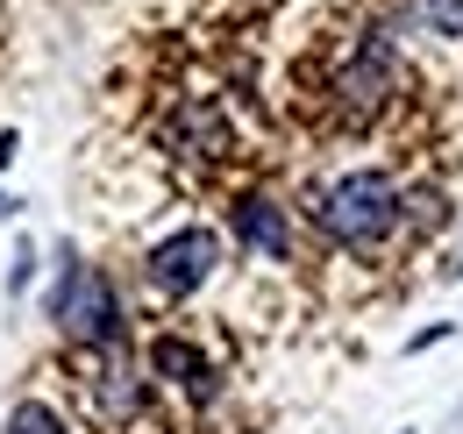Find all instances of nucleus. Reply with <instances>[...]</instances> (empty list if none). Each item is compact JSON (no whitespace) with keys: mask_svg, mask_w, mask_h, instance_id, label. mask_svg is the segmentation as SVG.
<instances>
[{"mask_svg":"<svg viewBox=\"0 0 463 434\" xmlns=\"http://www.w3.org/2000/svg\"><path fill=\"white\" fill-rule=\"evenodd\" d=\"M392 221H400V193H392L385 171H349V178L328 185V200H321V228H328L335 242H349V250L385 242Z\"/></svg>","mask_w":463,"mask_h":434,"instance_id":"obj_1","label":"nucleus"},{"mask_svg":"<svg viewBox=\"0 0 463 434\" xmlns=\"http://www.w3.org/2000/svg\"><path fill=\"white\" fill-rule=\"evenodd\" d=\"M51 321L71 335V342H86V349H100V342H115L121 335V307H115V285L93 271V264H64V285L58 299H51Z\"/></svg>","mask_w":463,"mask_h":434,"instance_id":"obj_2","label":"nucleus"},{"mask_svg":"<svg viewBox=\"0 0 463 434\" xmlns=\"http://www.w3.org/2000/svg\"><path fill=\"white\" fill-rule=\"evenodd\" d=\"M222 264V242H214V228H178L165 235L157 250H150V285L157 292H193V285H207Z\"/></svg>","mask_w":463,"mask_h":434,"instance_id":"obj_3","label":"nucleus"},{"mask_svg":"<svg viewBox=\"0 0 463 434\" xmlns=\"http://www.w3.org/2000/svg\"><path fill=\"white\" fill-rule=\"evenodd\" d=\"M150 371H157V378H172L178 392H193V399H207V392H214V363H207L193 342H178V335L150 342Z\"/></svg>","mask_w":463,"mask_h":434,"instance_id":"obj_4","label":"nucleus"},{"mask_svg":"<svg viewBox=\"0 0 463 434\" xmlns=\"http://www.w3.org/2000/svg\"><path fill=\"white\" fill-rule=\"evenodd\" d=\"M235 235H242L250 250H264V257H286V214H279L271 200H242V207H235Z\"/></svg>","mask_w":463,"mask_h":434,"instance_id":"obj_5","label":"nucleus"},{"mask_svg":"<svg viewBox=\"0 0 463 434\" xmlns=\"http://www.w3.org/2000/svg\"><path fill=\"white\" fill-rule=\"evenodd\" d=\"M7 434H64V420L51 413V406H36V399H29V406H14V413H7Z\"/></svg>","mask_w":463,"mask_h":434,"instance_id":"obj_6","label":"nucleus"},{"mask_svg":"<svg viewBox=\"0 0 463 434\" xmlns=\"http://www.w3.org/2000/svg\"><path fill=\"white\" fill-rule=\"evenodd\" d=\"M7 157H14V136H0V164H7Z\"/></svg>","mask_w":463,"mask_h":434,"instance_id":"obj_7","label":"nucleus"}]
</instances>
